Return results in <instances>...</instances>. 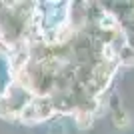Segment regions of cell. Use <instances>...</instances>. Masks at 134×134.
I'll return each mask as SVG.
<instances>
[{"mask_svg": "<svg viewBox=\"0 0 134 134\" xmlns=\"http://www.w3.org/2000/svg\"><path fill=\"white\" fill-rule=\"evenodd\" d=\"M52 114H54V108H52L50 98L32 96V100L18 112V120H22L26 124H36V122H42V120H48Z\"/></svg>", "mask_w": 134, "mask_h": 134, "instance_id": "1", "label": "cell"}, {"mask_svg": "<svg viewBox=\"0 0 134 134\" xmlns=\"http://www.w3.org/2000/svg\"><path fill=\"white\" fill-rule=\"evenodd\" d=\"M112 120H114V126H118V128H126V126L130 124L126 110H122L120 106L114 108V112H112Z\"/></svg>", "mask_w": 134, "mask_h": 134, "instance_id": "2", "label": "cell"}]
</instances>
